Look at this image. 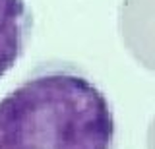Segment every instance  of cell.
<instances>
[{
  "instance_id": "7a4b0ae2",
  "label": "cell",
  "mask_w": 155,
  "mask_h": 149,
  "mask_svg": "<svg viewBox=\"0 0 155 149\" xmlns=\"http://www.w3.org/2000/svg\"><path fill=\"white\" fill-rule=\"evenodd\" d=\"M33 33V12L25 0H0V78L25 54Z\"/></svg>"
},
{
  "instance_id": "6da1fadb",
  "label": "cell",
  "mask_w": 155,
  "mask_h": 149,
  "mask_svg": "<svg viewBox=\"0 0 155 149\" xmlns=\"http://www.w3.org/2000/svg\"><path fill=\"white\" fill-rule=\"evenodd\" d=\"M109 97L81 68L43 62L0 99V149H114Z\"/></svg>"
}]
</instances>
